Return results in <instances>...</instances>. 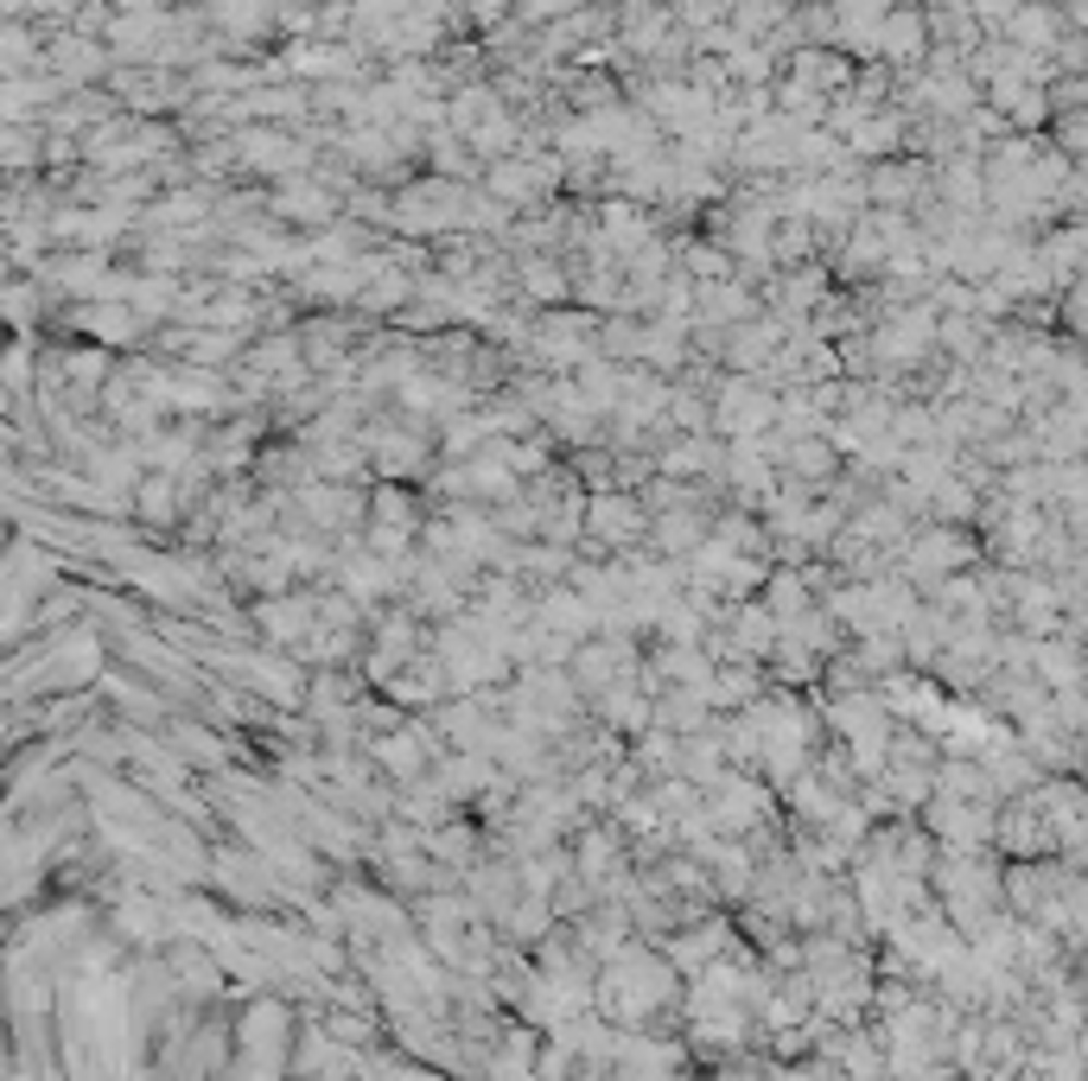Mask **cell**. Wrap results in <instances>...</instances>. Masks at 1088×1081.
Here are the masks:
<instances>
[{"label": "cell", "instance_id": "cell-3", "mask_svg": "<svg viewBox=\"0 0 1088 1081\" xmlns=\"http://www.w3.org/2000/svg\"><path fill=\"white\" fill-rule=\"evenodd\" d=\"M1013 38H1018V45H1051V38H1056V20L1044 13V7H1038V13H1018V20H1013Z\"/></svg>", "mask_w": 1088, "mask_h": 1081}, {"label": "cell", "instance_id": "cell-2", "mask_svg": "<svg viewBox=\"0 0 1088 1081\" xmlns=\"http://www.w3.org/2000/svg\"><path fill=\"white\" fill-rule=\"evenodd\" d=\"M656 541H662L669 554H694L707 535H701V523H694V516H662V523H656Z\"/></svg>", "mask_w": 1088, "mask_h": 1081}, {"label": "cell", "instance_id": "cell-1", "mask_svg": "<svg viewBox=\"0 0 1088 1081\" xmlns=\"http://www.w3.org/2000/svg\"><path fill=\"white\" fill-rule=\"evenodd\" d=\"M955 560H961L955 535H917V541H910V554H904V566H910L917 579H930V573H948Z\"/></svg>", "mask_w": 1088, "mask_h": 1081}]
</instances>
